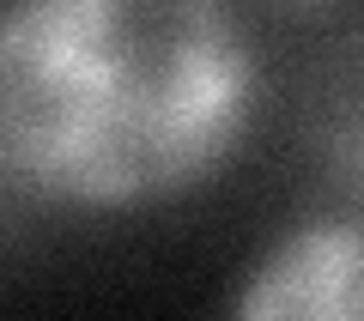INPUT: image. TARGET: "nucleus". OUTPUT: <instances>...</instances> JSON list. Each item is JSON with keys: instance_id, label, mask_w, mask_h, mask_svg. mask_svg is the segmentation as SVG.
<instances>
[{"instance_id": "obj_1", "label": "nucleus", "mask_w": 364, "mask_h": 321, "mask_svg": "<svg viewBox=\"0 0 364 321\" xmlns=\"http://www.w3.org/2000/svg\"><path fill=\"white\" fill-rule=\"evenodd\" d=\"M255 103L231 0H0V164L37 200H176L231 164Z\"/></svg>"}, {"instance_id": "obj_3", "label": "nucleus", "mask_w": 364, "mask_h": 321, "mask_svg": "<svg viewBox=\"0 0 364 321\" xmlns=\"http://www.w3.org/2000/svg\"><path fill=\"white\" fill-rule=\"evenodd\" d=\"M316 146H322V164L334 170V182L364 200V49L328 79L322 116H316Z\"/></svg>"}, {"instance_id": "obj_2", "label": "nucleus", "mask_w": 364, "mask_h": 321, "mask_svg": "<svg viewBox=\"0 0 364 321\" xmlns=\"http://www.w3.org/2000/svg\"><path fill=\"white\" fill-rule=\"evenodd\" d=\"M255 321H364V219H310L249 267L231 297Z\"/></svg>"}]
</instances>
